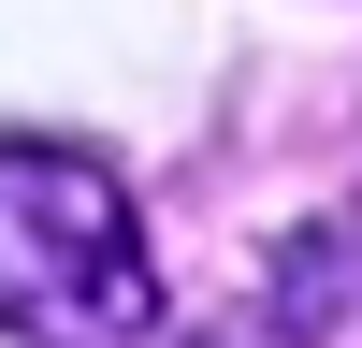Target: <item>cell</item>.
Instances as JSON below:
<instances>
[{
	"label": "cell",
	"mask_w": 362,
	"mask_h": 348,
	"mask_svg": "<svg viewBox=\"0 0 362 348\" xmlns=\"http://www.w3.org/2000/svg\"><path fill=\"white\" fill-rule=\"evenodd\" d=\"M0 334L15 348H145L160 334L145 218L73 145H0Z\"/></svg>",
	"instance_id": "obj_1"
}]
</instances>
